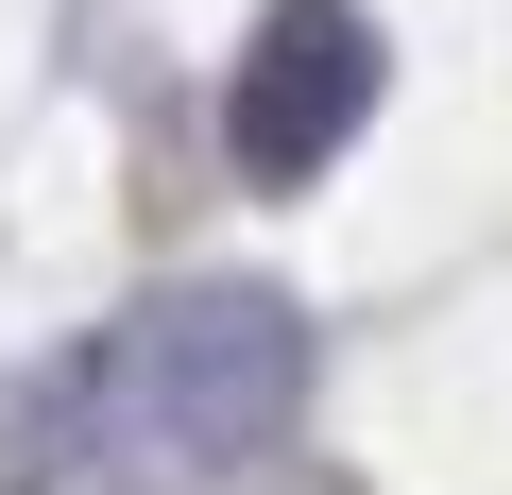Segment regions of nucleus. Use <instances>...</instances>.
<instances>
[{
  "label": "nucleus",
  "mask_w": 512,
  "mask_h": 495,
  "mask_svg": "<svg viewBox=\"0 0 512 495\" xmlns=\"http://www.w3.org/2000/svg\"><path fill=\"white\" fill-rule=\"evenodd\" d=\"M308 427V308L274 274H188L0 393V495H205Z\"/></svg>",
  "instance_id": "f257e3e1"
},
{
  "label": "nucleus",
  "mask_w": 512,
  "mask_h": 495,
  "mask_svg": "<svg viewBox=\"0 0 512 495\" xmlns=\"http://www.w3.org/2000/svg\"><path fill=\"white\" fill-rule=\"evenodd\" d=\"M376 86H393V52H376L359 0H274V18L239 35V69H222V154H239L256 188H308V171H342V137L376 120Z\"/></svg>",
  "instance_id": "f03ea898"
}]
</instances>
